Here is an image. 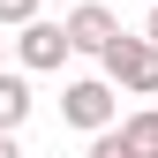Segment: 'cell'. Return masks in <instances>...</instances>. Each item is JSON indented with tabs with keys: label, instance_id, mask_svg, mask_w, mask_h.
Masks as SVG:
<instances>
[{
	"label": "cell",
	"instance_id": "cell-1",
	"mask_svg": "<svg viewBox=\"0 0 158 158\" xmlns=\"http://www.w3.org/2000/svg\"><path fill=\"white\" fill-rule=\"evenodd\" d=\"M106 83H121V90H135V98H158V45L121 30V38L106 45Z\"/></svg>",
	"mask_w": 158,
	"mask_h": 158
},
{
	"label": "cell",
	"instance_id": "cell-2",
	"mask_svg": "<svg viewBox=\"0 0 158 158\" xmlns=\"http://www.w3.org/2000/svg\"><path fill=\"white\" fill-rule=\"evenodd\" d=\"M60 121L83 128V135H106L113 128V83L106 75H75V83L60 90Z\"/></svg>",
	"mask_w": 158,
	"mask_h": 158
},
{
	"label": "cell",
	"instance_id": "cell-3",
	"mask_svg": "<svg viewBox=\"0 0 158 158\" xmlns=\"http://www.w3.org/2000/svg\"><path fill=\"white\" fill-rule=\"evenodd\" d=\"M68 23H45V15H38V23H23V38H15V60L23 68H60L68 60Z\"/></svg>",
	"mask_w": 158,
	"mask_h": 158
},
{
	"label": "cell",
	"instance_id": "cell-4",
	"mask_svg": "<svg viewBox=\"0 0 158 158\" xmlns=\"http://www.w3.org/2000/svg\"><path fill=\"white\" fill-rule=\"evenodd\" d=\"M113 38H121V23H113V8H106V0H83V8L68 15V45H75V53H98V60H106V45H113Z\"/></svg>",
	"mask_w": 158,
	"mask_h": 158
},
{
	"label": "cell",
	"instance_id": "cell-5",
	"mask_svg": "<svg viewBox=\"0 0 158 158\" xmlns=\"http://www.w3.org/2000/svg\"><path fill=\"white\" fill-rule=\"evenodd\" d=\"M23 121H30V83H23V75H8V68H0V135H15Z\"/></svg>",
	"mask_w": 158,
	"mask_h": 158
},
{
	"label": "cell",
	"instance_id": "cell-6",
	"mask_svg": "<svg viewBox=\"0 0 158 158\" xmlns=\"http://www.w3.org/2000/svg\"><path fill=\"white\" fill-rule=\"evenodd\" d=\"M121 135H128L143 158H158V106H151V113H128V121H121Z\"/></svg>",
	"mask_w": 158,
	"mask_h": 158
},
{
	"label": "cell",
	"instance_id": "cell-7",
	"mask_svg": "<svg viewBox=\"0 0 158 158\" xmlns=\"http://www.w3.org/2000/svg\"><path fill=\"white\" fill-rule=\"evenodd\" d=\"M90 158H143V151H135L121 128H106V135H90Z\"/></svg>",
	"mask_w": 158,
	"mask_h": 158
},
{
	"label": "cell",
	"instance_id": "cell-8",
	"mask_svg": "<svg viewBox=\"0 0 158 158\" xmlns=\"http://www.w3.org/2000/svg\"><path fill=\"white\" fill-rule=\"evenodd\" d=\"M38 8H45V0H0V23L23 30V23H38Z\"/></svg>",
	"mask_w": 158,
	"mask_h": 158
},
{
	"label": "cell",
	"instance_id": "cell-9",
	"mask_svg": "<svg viewBox=\"0 0 158 158\" xmlns=\"http://www.w3.org/2000/svg\"><path fill=\"white\" fill-rule=\"evenodd\" d=\"M0 158H23V151H15V135H0Z\"/></svg>",
	"mask_w": 158,
	"mask_h": 158
},
{
	"label": "cell",
	"instance_id": "cell-10",
	"mask_svg": "<svg viewBox=\"0 0 158 158\" xmlns=\"http://www.w3.org/2000/svg\"><path fill=\"white\" fill-rule=\"evenodd\" d=\"M143 38H151V45H158V8H151V23H143Z\"/></svg>",
	"mask_w": 158,
	"mask_h": 158
},
{
	"label": "cell",
	"instance_id": "cell-11",
	"mask_svg": "<svg viewBox=\"0 0 158 158\" xmlns=\"http://www.w3.org/2000/svg\"><path fill=\"white\" fill-rule=\"evenodd\" d=\"M0 53H8V45H0Z\"/></svg>",
	"mask_w": 158,
	"mask_h": 158
}]
</instances>
